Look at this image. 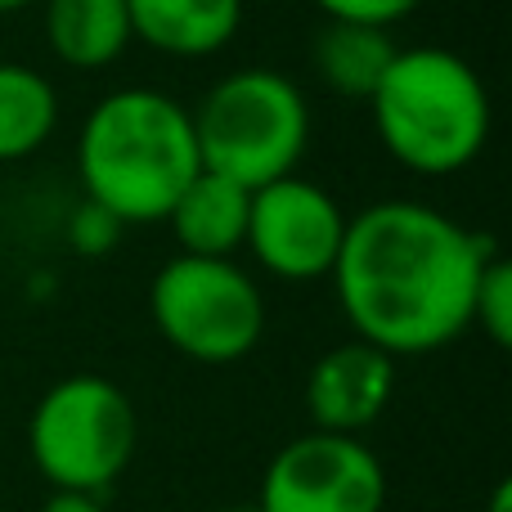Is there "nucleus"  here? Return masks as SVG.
<instances>
[{"label":"nucleus","mask_w":512,"mask_h":512,"mask_svg":"<svg viewBox=\"0 0 512 512\" xmlns=\"http://www.w3.org/2000/svg\"><path fill=\"white\" fill-rule=\"evenodd\" d=\"M391 396H396V355L378 351V346L351 342L324 351L310 364L306 378V409L315 432L337 436H360L387 414Z\"/></svg>","instance_id":"1a4fd4ad"},{"label":"nucleus","mask_w":512,"mask_h":512,"mask_svg":"<svg viewBox=\"0 0 512 512\" xmlns=\"http://www.w3.org/2000/svg\"><path fill=\"white\" fill-rule=\"evenodd\" d=\"M203 171L194 117L149 86L104 95L81 122L77 176L95 207L122 225L167 221L180 189Z\"/></svg>","instance_id":"f03ea898"},{"label":"nucleus","mask_w":512,"mask_h":512,"mask_svg":"<svg viewBox=\"0 0 512 512\" xmlns=\"http://www.w3.org/2000/svg\"><path fill=\"white\" fill-rule=\"evenodd\" d=\"M41 512H108L99 495H81V490H54L41 504Z\"/></svg>","instance_id":"a211bd4d"},{"label":"nucleus","mask_w":512,"mask_h":512,"mask_svg":"<svg viewBox=\"0 0 512 512\" xmlns=\"http://www.w3.org/2000/svg\"><path fill=\"white\" fill-rule=\"evenodd\" d=\"M495 256L481 234L418 198H382L346 216L333 288L360 342L409 360L459 342L472 297Z\"/></svg>","instance_id":"f257e3e1"},{"label":"nucleus","mask_w":512,"mask_h":512,"mask_svg":"<svg viewBox=\"0 0 512 512\" xmlns=\"http://www.w3.org/2000/svg\"><path fill=\"white\" fill-rule=\"evenodd\" d=\"M342 234H346L342 203L315 180L292 171V176L252 189L243 248L274 279L283 283L328 279L337 265V252H342Z\"/></svg>","instance_id":"0eeeda50"},{"label":"nucleus","mask_w":512,"mask_h":512,"mask_svg":"<svg viewBox=\"0 0 512 512\" xmlns=\"http://www.w3.org/2000/svg\"><path fill=\"white\" fill-rule=\"evenodd\" d=\"M486 512H512V481H499L495 495H490V508Z\"/></svg>","instance_id":"6ab92c4d"},{"label":"nucleus","mask_w":512,"mask_h":512,"mask_svg":"<svg viewBox=\"0 0 512 512\" xmlns=\"http://www.w3.org/2000/svg\"><path fill=\"white\" fill-rule=\"evenodd\" d=\"M45 45L72 72H104L131 50L126 0H45Z\"/></svg>","instance_id":"9b49d317"},{"label":"nucleus","mask_w":512,"mask_h":512,"mask_svg":"<svg viewBox=\"0 0 512 512\" xmlns=\"http://www.w3.org/2000/svg\"><path fill=\"white\" fill-rule=\"evenodd\" d=\"M400 45L391 41L387 27L369 23H333L328 18L319 27L315 45H310V68L333 95L342 99H369L373 86L382 81L387 63L396 59Z\"/></svg>","instance_id":"ddd939ff"},{"label":"nucleus","mask_w":512,"mask_h":512,"mask_svg":"<svg viewBox=\"0 0 512 512\" xmlns=\"http://www.w3.org/2000/svg\"><path fill=\"white\" fill-rule=\"evenodd\" d=\"M27 5H36V0H0V14H23Z\"/></svg>","instance_id":"aec40b11"},{"label":"nucleus","mask_w":512,"mask_h":512,"mask_svg":"<svg viewBox=\"0 0 512 512\" xmlns=\"http://www.w3.org/2000/svg\"><path fill=\"white\" fill-rule=\"evenodd\" d=\"M189 117L203 171L243 189L292 176L310 149V104L297 81L274 68H239L221 77Z\"/></svg>","instance_id":"20e7f679"},{"label":"nucleus","mask_w":512,"mask_h":512,"mask_svg":"<svg viewBox=\"0 0 512 512\" xmlns=\"http://www.w3.org/2000/svg\"><path fill=\"white\" fill-rule=\"evenodd\" d=\"M373 131L396 167L414 176H454L486 153L490 90L463 54L405 45L369 95Z\"/></svg>","instance_id":"7ed1b4c3"},{"label":"nucleus","mask_w":512,"mask_h":512,"mask_svg":"<svg viewBox=\"0 0 512 512\" xmlns=\"http://www.w3.org/2000/svg\"><path fill=\"white\" fill-rule=\"evenodd\" d=\"M225 512H261L256 504H239V508H225Z\"/></svg>","instance_id":"412c9836"},{"label":"nucleus","mask_w":512,"mask_h":512,"mask_svg":"<svg viewBox=\"0 0 512 512\" xmlns=\"http://www.w3.org/2000/svg\"><path fill=\"white\" fill-rule=\"evenodd\" d=\"M131 36L167 59H212L239 36L243 0H126Z\"/></svg>","instance_id":"9d476101"},{"label":"nucleus","mask_w":512,"mask_h":512,"mask_svg":"<svg viewBox=\"0 0 512 512\" xmlns=\"http://www.w3.org/2000/svg\"><path fill=\"white\" fill-rule=\"evenodd\" d=\"M472 328H481L495 346H512V265L499 252L490 256L481 279H477Z\"/></svg>","instance_id":"2eb2a0df"},{"label":"nucleus","mask_w":512,"mask_h":512,"mask_svg":"<svg viewBox=\"0 0 512 512\" xmlns=\"http://www.w3.org/2000/svg\"><path fill=\"white\" fill-rule=\"evenodd\" d=\"M68 234H72V243H77L81 252L99 256V252H108V243H113L117 234H122V221H113L104 207H95V203L86 198V207H77V212H72Z\"/></svg>","instance_id":"f3484780"},{"label":"nucleus","mask_w":512,"mask_h":512,"mask_svg":"<svg viewBox=\"0 0 512 512\" xmlns=\"http://www.w3.org/2000/svg\"><path fill=\"white\" fill-rule=\"evenodd\" d=\"M248 203L252 189L216 171H198L167 212L171 239L185 256H234L248 234Z\"/></svg>","instance_id":"f8f14e48"},{"label":"nucleus","mask_w":512,"mask_h":512,"mask_svg":"<svg viewBox=\"0 0 512 512\" xmlns=\"http://www.w3.org/2000/svg\"><path fill=\"white\" fill-rule=\"evenodd\" d=\"M333 23H369V27H396L414 14L423 0H310Z\"/></svg>","instance_id":"dca6fc26"},{"label":"nucleus","mask_w":512,"mask_h":512,"mask_svg":"<svg viewBox=\"0 0 512 512\" xmlns=\"http://www.w3.org/2000/svg\"><path fill=\"white\" fill-rule=\"evenodd\" d=\"M140 418L104 373H72L36 400L27 418V454L54 490L104 495L135 459Z\"/></svg>","instance_id":"39448f33"},{"label":"nucleus","mask_w":512,"mask_h":512,"mask_svg":"<svg viewBox=\"0 0 512 512\" xmlns=\"http://www.w3.org/2000/svg\"><path fill=\"white\" fill-rule=\"evenodd\" d=\"M261 512H382L387 472L360 436L306 432L270 459Z\"/></svg>","instance_id":"6e6552de"},{"label":"nucleus","mask_w":512,"mask_h":512,"mask_svg":"<svg viewBox=\"0 0 512 512\" xmlns=\"http://www.w3.org/2000/svg\"><path fill=\"white\" fill-rule=\"evenodd\" d=\"M59 131V90L32 63L0 59V167L23 162Z\"/></svg>","instance_id":"4468645a"},{"label":"nucleus","mask_w":512,"mask_h":512,"mask_svg":"<svg viewBox=\"0 0 512 512\" xmlns=\"http://www.w3.org/2000/svg\"><path fill=\"white\" fill-rule=\"evenodd\" d=\"M149 315L194 364H239L265 337V297L234 256H171L149 283Z\"/></svg>","instance_id":"423d86ee"}]
</instances>
